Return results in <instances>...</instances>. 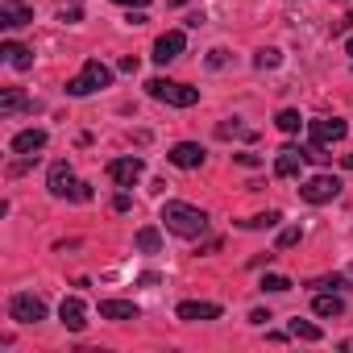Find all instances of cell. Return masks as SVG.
<instances>
[{"instance_id":"30","label":"cell","mask_w":353,"mask_h":353,"mask_svg":"<svg viewBox=\"0 0 353 353\" xmlns=\"http://www.w3.org/2000/svg\"><path fill=\"white\" fill-rule=\"evenodd\" d=\"M208 67H225V50H212L208 54Z\"/></svg>"},{"instance_id":"11","label":"cell","mask_w":353,"mask_h":353,"mask_svg":"<svg viewBox=\"0 0 353 353\" xmlns=\"http://www.w3.org/2000/svg\"><path fill=\"white\" fill-rule=\"evenodd\" d=\"M174 166H183V170H196V166H204V145H196V141H179V145H170V154H166Z\"/></svg>"},{"instance_id":"34","label":"cell","mask_w":353,"mask_h":353,"mask_svg":"<svg viewBox=\"0 0 353 353\" xmlns=\"http://www.w3.org/2000/svg\"><path fill=\"white\" fill-rule=\"evenodd\" d=\"M117 5H129V9H145L150 0H117Z\"/></svg>"},{"instance_id":"21","label":"cell","mask_w":353,"mask_h":353,"mask_svg":"<svg viewBox=\"0 0 353 353\" xmlns=\"http://www.w3.org/2000/svg\"><path fill=\"white\" fill-rule=\"evenodd\" d=\"M287 332H291V336H299V341H320V336H324L312 320H291V328H287Z\"/></svg>"},{"instance_id":"4","label":"cell","mask_w":353,"mask_h":353,"mask_svg":"<svg viewBox=\"0 0 353 353\" xmlns=\"http://www.w3.org/2000/svg\"><path fill=\"white\" fill-rule=\"evenodd\" d=\"M9 316H13L17 324H38V320H46V303H42L38 295L21 291V295L9 299Z\"/></svg>"},{"instance_id":"17","label":"cell","mask_w":353,"mask_h":353,"mask_svg":"<svg viewBox=\"0 0 353 353\" xmlns=\"http://www.w3.org/2000/svg\"><path fill=\"white\" fill-rule=\"evenodd\" d=\"M0 54H5V63L13 71H30L34 67V50H26L21 42H5V50H0Z\"/></svg>"},{"instance_id":"25","label":"cell","mask_w":353,"mask_h":353,"mask_svg":"<svg viewBox=\"0 0 353 353\" xmlns=\"http://www.w3.org/2000/svg\"><path fill=\"white\" fill-rule=\"evenodd\" d=\"M279 63H283L279 50H258V54H254V67H258V71H274Z\"/></svg>"},{"instance_id":"20","label":"cell","mask_w":353,"mask_h":353,"mask_svg":"<svg viewBox=\"0 0 353 353\" xmlns=\"http://www.w3.org/2000/svg\"><path fill=\"white\" fill-rule=\"evenodd\" d=\"M133 241H137V250H141V254H158V250H162V233H158L154 225L137 229V237H133Z\"/></svg>"},{"instance_id":"37","label":"cell","mask_w":353,"mask_h":353,"mask_svg":"<svg viewBox=\"0 0 353 353\" xmlns=\"http://www.w3.org/2000/svg\"><path fill=\"white\" fill-rule=\"evenodd\" d=\"M170 5H188V0H170Z\"/></svg>"},{"instance_id":"1","label":"cell","mask_w":353,"mask_h":353,"mask_svg":"<svg viewBox=\"0 0 353 353\" xmlns=\"http://www.w3.org/2000/svg\"><path fill=\"white\" fill-rule=\"evenodd\" d=\"M162 225H166L174 237H204L208 212H200V208H192V204H179V200H166V204H162Z\"/></svg>"},{"instance_id":"5","label":"cell","mask_w":353,"mask_h":353,"mask_svg":"<svg viewBox=\"0 0 353 353\" xmlns=\"http://www.w3.org/2000/svg\"><path fill=\"white\" fill-rule=\"evenodd\" d=\"M299 196L307 204H328V200L341 196V179H332V174H312V179L299 188Z\"/></svg>"},{"instance_id":"9","label":"cell","mask_w":353,"mask_h":353,"mask_svg":"<svg viewBox=\"0 0 353 353\" xmlns=\"http://www.w3.org/2000/svg\"><path fill=\"white\" fill-rule=\"evenodd\" d=\"M183 46H188V38H183V30H166L158 42H154V63H174V59H179L183 54Z\"/></svg>"},{"instance_id":"13","label":"cell","mask_w":353,"mask_h":353,"mask_svg":"<svg viewBox=\"0 0 353 353\" xmlns=\"http://www.w3.org/2000/svg\"><path fill=\"white\" fill-rule=\"evenodd\" d=\"M299 166H303V150L299 145H283L279 158H274V174L279 179H291V174H299Z\"/></svg>"},{"instance_id":"39","label":"cell","mask_w":353,"mask_h":353,"mask_svg":"<svg viewBox=\"0 0 353 353\" xmlns=\"http://www.w3.org/2000/svg\"><path fill=\"white\" fill-rule=\"evenodd\" d=\"M349 274H353V266H349Z\"/></svg>"},{"instance_id":"19","label":"cell","mask_w":353,"mask_h":353,"mask_svg":"<svg viewBox=\"0 0 353 353\" xmlns=\"http://www.w3.org/2000/svg\"><path fill=\"white\" fill-rule=\"evenodd\" d=\"M30 104V96L21 92V88H9L5 96H0V117H13V112H21Z\"/></svg>"},{"instance_id":"7","label":"cell","mask_w":353,"mask_h":353,"mask_svg":"<svg viewBox=\"0 0 353 353\" xmlns=\"http://www.w3.org/2000/svg\"><path fill=\"white\" fill-rule=\"evenodd\" d=\"M50 196H59V200H75L79 196V183H75V174H71V166L67 162H54L50 166Z\"/></svg>"},{"instance_id":"12","label":"cell","mask_w":353,"mask_h":353,"mask_svg":"<svg viewBox=\"0 0 353 353\" xmlns=\"http://www.w3.org/2000/svg\"><path fill=\"white\" fill-rule=\"evenodd\" d=\"M34 21V9L21 5V0H0V26L5 30H17V26H30Z\"/></svg>"},{"instance_id":"26","label":"cell","mask_w":353,"mask_h":353,"mask_svg":"<svg viewBox=\"0 0 353 353\" xmlns=\"http://www.w3.org/2000/svg\"><path fill=\"white\" fill-rule=\"evenodd\" d=\"M262 291L283 295V291H291V279H287V274H266V279H262Z\"/></svg>"},{"instance_id":"8","label":"cell","mask_w":353,"mask_h":353,"mask_svg":"<svg viewBox=\"0 0 353 353\" xmlns=\"http://www.w3.org/2000/svg\"><path fill=\"white\" fill-rule=\"evenodd\" d=\"M307 133H312V141L328 145V141H341L349 133V125L341 117H316V121H307Z\"/></svg>"},{"instance_id":"16","label":"cell","mask_w":353,"mask_h":353,"mask_svg":"<svg viewBox=\"0 0 353 353\" xmlns=\"http://www.w3.org/2000/svg\"><path fill=\"white\" fill-rule=\"evenodd\" d=\"M59 316H63V324H67L71 332H83V324H88V320H83V316H88V312H83V299H75V295H71V299H63Z\"/></svg>"},{"instance_id":"18","label":"cell","mask_w":353,"mask_h":353,"mask_svg":"<svg viewBox=\"0 0 353 353\" xmlns=\"http://www.w3.org/2000/svg\"><path fill=\"white\" fill-rule=\"evenodd\" d=\"M312 312H316V316H341V312H345V299H341L336 291H320L316 303H312Z\"/></svg>"},{"instance_id":"3","label":"cell","mask_w":353,"mask_h":353,"mask_svg":"<svg viewBox=\"0 0 353 353\" xmlns=\"http://www.w3.org/2000/svg\"><path fill=\"white\" fill-rule=\"evenodd\" d=\"M145 92L162 104H174V108H192L200 100V88H188V83H174V79H150Z\"/></svg>"},{"instance_id":"22","label":"cell","mask_w":353,"mask_h":353,"mask_svg":"<svg viewBox=\"0 0 353 353\" xmlns=\"http://www.w3.org/2000/svg\"><path fill=\"white\" fill-rule=\"evenodd\" d=\"M274 125H279L283 133H299V125H303V117H299L295 108H283V112L274 117Z\"/></svg>"},{"instance_id":"31","label":"cell","mask_w":353,"mask_h":353,"mask_svg":"<svg viewBox=\"0 0 353 353\" xmlns=\"http://www.w3.org/2000/svg\"><path fill=\"white\" fill-rule=\"evenodd\" d=\"M121 71H129V75H133V71H137V59H133V54H125V59H121Z\"/></svg>"},{"instance_id":"10","label":"cell","mask_w":353,"mask_h":353,"mask_svg":"<svg viewBox=\"0 0 353 353\" xmlns=\"http://www.w3.org/2000/svg\"><path fill=\"white\" fill-rule=\"evenodd\" d=\"M179 320H188V324L221 320V303H212V299H188V303H179Z\"/></svg>"},{"instance_id":"29","label":"cell","mask_w":353,"mask_h":353,"mask_svg":"<svg viewBox=\"0 0 353 353\" xmlns=\"http://www.w3.org/2000/svg\"><path fill=\"white\" fill-rule=\"evenodd\" d=\"M63 21H67V26H75V21H83V13L71 5V9H63Z\"/></svg>"},{"instance_id":"28","label":"cell","mask_w":353,"mask_h":353,"mask_svg":"<svg viewBox=\"0 0 353 353\" xmlns=\"http://www.w3.org/2000/svg\"><path fill=\"white\" fill-rule=\"evenodd\" d=\"M233 133H245V129H241L237 121H233V125H229V121H225V125H216V137H233Z\"/></svg>"},{"instance_id":"38","label":"cell","mask_w":353,"mask_h":353,"mask_svg":"<svg viewBox=\"0 0 353 353\" xmlns=\"http://www.w3.org/2000/svg\"><path fill=\"white\" fill-rule=\"evenodd\" d=\"M345 5H353V0H345Z\"/></svg>"},{"instance_id":"23","label":"cell","mask_w":353,"mask_h":353,"mask_svg":"<svg viewBox=\"0 0 353 353\" xmlns=\"http://www.w3.org/2000/svg\"><path fill=\"white\" fill-rule=\"evenodd\" d=\"M283 216L279 212H258V216H250V221H241V229H274Z\"/></svg>"},{"instance_id":"32","label":"cell","mask_w":353,"mask_h":353,"mask_svg":"<svg viewBox=\"0 0 353 353\" xmlns=\"http://www.w3.org/2000/svg\"><path fill=\"white\" fill-rule=\"evenodd\" d=\"M237 162H241V166H258L262 158H258V154H237Z\"/></svg>"},{"instance_id":"27","label":"cell","mask_w":353,"mask_h":353,"mask_svg":"<svg viewBox=\"0 0 353 353\" xmlns=\"http://www.w3.org/2000/svg\"><path fill=\"white\" fill-rule=\"evenodd\" d=\"M299 237H303V233H299V225L283 229V233H279V250H291V245H299Z\"/></svg>"},{"instance_id":"24","label":"cell","mask_w":353,"mask_h":353,"mask_svg":"<svg viewBox=\"0 0 353 353\" xmlns=\"http://www.w3.org/2000/svg\"><path fill=\"white\" fill-rule=\"evenodd\" d=\"M307 287H312V291H341V287H345V274H320V279H312Z\"/></svg>"},{"instance_id":"14","label":"cell","mask_w":353,"mask_h":353,"mask_svg":"<svg viewBox=\"0 0 353 353\" xmlns=\"http://www.w3.org/2000/svg\"><path fill=\"white\" fill-rule=\"evenodd\" d=\"M100 316L104 320H137L141 307L133 299H100Z\"/></svg>"},{"instance_id":"2","label":"cell","mask_w":353,"mask_h":353,"mask_svg":"<svg viewBox=\"0 0 353 353\" xmlns=\"http://www.w3.org/2000/svg\"><path fill=\"white\" fill-rule=\"evenodd\" d=\"M108 83H112V71H108L100 59H88L83 71H79L75 79H67V96H92V92H100V88H108Z\"/></svg>"},{"instance_id":"15","label":"cell","mask_w":353,"mask_h":353,"mask_svg":"<svg viewBox=\"0 0 353 353\" xmlns=\"http://www.w3.org/2000/svg\"><path fill=\"white\" fill-rule=\"evenodd\" d=\"M42 145H46V129H21L13 137V154H26V158H34Z\"/></svg>"},{"instance_id":"35","label":"cell","mask_w":353,"mask_h":353,"mask_svg":"<svg viewBox=\"0 0 353 353\" xmlns=\"http://www.w3.org/2000/svg\"><path fill=\"white\" fill-rule=\"evenodd\" d=\"M345 166H349V170H353V154H345Z\"/></svg>"},{"instance_id":"6","label":"cell","mask_w":353,"mask_h":353,"mask_svg":"<svg viewBox=\"0 0 353 353\" xmlns=\"http://www.w3.org/2000/svg\"><path fill=\"white\" fill-rule=\"evenodd\" d=\"M141 174H145V162H141V158H133V154H125V158H112V162H108V179H112L117 188H133Z\"/></svg>"},{"instance_id":"33","label":"cell","mask_w":353,"mask_h":353,"mask_svg":"<svg viewBox=\"0 0 353 353\" xmlns=\"http://www.w3.org/2000/svg\"><path fill=\"white\" fill-rule=\"evenodd\" d=\"M112 208H117V212H129V196H125V192H121V196H117V200H112Z\"/></svg>"},{"instance_id":"36","label":"cell","mask_w":353,"mask_h":353,"mask_svg":"<svg viewBox=\"0 0 353 353\" xmlns=\"http://www.w3.org/2000/svg\"><path fill=\"white\" fill-rule=\"evenodd\" d=\"M345 50H349V54H353V38H349V42H345Z\"/></svg>"}]
</instances>
